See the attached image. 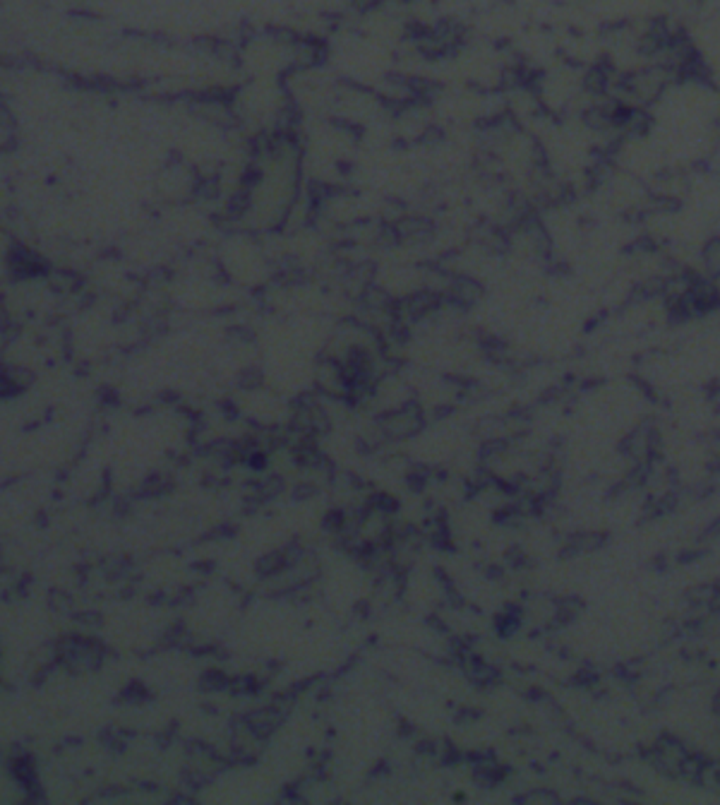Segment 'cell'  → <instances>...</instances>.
I'll use <instances>...</instances> for the list:
<instances>
[{
	"label": "cell",
	"mask_w": 720,
	"mask_h": 805,
	"mask_svg": "<svg viewBox=\"0 0 720 805\" xmlns=\"http://www.w3.org/2000/svg\"><path fill=\"white\" fill-rule=\"evenodd\" d=\"M701 265H704L706 277L711 279L720 277V233L706 238L704 248H701Z\"/></svg>",
	"instance_id": "1"
}]
</instances>
